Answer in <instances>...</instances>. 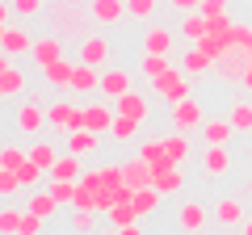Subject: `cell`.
I'll return each mask as SVG.
<instances>
[{"mask_svg": "<svg viewBox=\"0 0 252 235\" xmlns=\"http://www.w3.org/2000/svg\"><path fill=\"white\" fill-rule=\"evenodd\" d=\"M51 26L63 38H84V0H55L51 4Z\"/></svg>", "mask_w": 252, "mask_h": 235, "instance_id": "cell-1", "label": "cell"}, {"mask_svg": "<svg viewBox=\"0 0 252 235\" xmlns=\"http://www.w3.org/2000/svg\"><path fill=\"white\" fill-rule=\"evenodd\" d=\"M152 92L160 101H168V105H177V101H185V97H193V88H189V72H164L160 80H152Z\"/></svg>", "mask_w": 252, "mask_h": 235, "instance_id": "cell-2", "label": "cell"}, {"mask_svg": "<svg viewBox=\"0 0 252 235\" xmlns=\"http://www.w3.org/2000/svg\"><path fill=\"white\" fill-rule=\"evenodd\" d=\"M21 92H26V72L13 63V55H4V59H0V97L13 101V97H21Z\"/></svg>", "mask_w": 252, "mask_h": 235, "instance_id": "cell-3", "label": "cell"}, {"mask_svg": "<svg viewBox=\"0 0 252 235\" xmlns=\"http://www.w3.org/2000/svg\"><path fill=\"white\" fill-rule=\"evenodd\" d=\"M46 122H51L55 130H80L84 126V109H72L67 101H55V105L46 109Z\"/></svg>", "mask_w": 252, "mask_h": 235, "instance_id": "cell-4", "label": "cell"}, {"mask_svg": "<svg viewBox=\"0 0 252 235\" xmlns=\"http://www.w3.org/2000/svg\"><path fill=\"white\" fill-rule=\"evenodd\" d=\"M172 122H177V130H198L206 118H202V105H198V97H185V101H177L172 105Z\"/></svg>", "mask_w": 252, "mask_h": 235, "instance_id": "cell-5", "label": "cell"}, {"mask_svg": "<svg viewBox=\"0 0 252 235\" xmlns=\"http://www.w3.org/2000/svg\"><path fill=\"white\" fill-rule=\"evenodd\" d=\"M126 13H130V9H126V0H93V4H89V17L97 21V26H118Z\"/></svg>", "mask_w": 252, "mask_h": 235, "instance_id": "cell-6", "label": "cell"}, {"mask_svg": "<svg viewBox=\"0 0 252 235\" xmlns=\"http://www.w3.org/2000/svg\"><path fill=\"white\" fill-rule=\"evenodd\" d=\"M248 51H244V46H231V51L223 55V59H219V76H223V80H244V72H248Z\"/></svg>", "mask_w": 252, "mask_h": 235, "instance_id": "cell-7", "label": "cell"}, {"mask_svg": "<svg viewBox=\"0 0 252 235\" xmlns=\"http://www.w3.org/2000/svg\"><path fill=\"white\" fill-rule=\"evenodd\" d=\"M0 46L4 55H34V38L17 26H0Z\"/></svg>", "mask_w": 252, "mask_h": 235, "instance_id": "cell-8", "label": "cell"}, {"mask_svg": "<svg viewBox=\"0 0 252 235\" xmlns=\"http://www.w3.org/2000/svg\"><path fill=\"white\" fill-rule=\"evenodd\" d=\"M122 164H126V185H130V189L156 185V164H147L143 155H139V160H122Z\"/></svg>", "mask_w": 252, "mask_h": 235, "instance_id": "cell-9", "label": "cell"}, {"mask_svg": "<svg viewBox=\"0 0 252 235\" xmlns=\"http://www.w3.org/2000/svg\"><path fill=\"white\" fill-rule=\"evenodd\" d=\"M177 227L198 235L202 227H206V206H202V202H181L177 206Z\"/></svg>", "mask_w": 252, "mask_h": 235, "instance_id": "cell-10", "label": "cell"}, {"mask_svg": "<svg viewBox=\"0 0 252 235\" xmlns=\"http://www.w3.org/2000/svg\"><path fill=\"white\" fill-rule=\"evenodd\" d=\"M139 155H143L147 164H156V172L177 164V160L168 155V143H164V139H143V143H139Z\"/></svg>", "mask_w": 252, "mask_h": 235, "instance_id": "cell-11", "label": "cell"}, {"mask_svg": "<svg viewBox=\"0 0 252 235\" xmlns=\"http://www.w3.org/2000/svg\"><path fill=\"white\" fill-rule=\"evenodd\" d=\"M55 59H63V34H46V38H38V42H34V63L46 67V63H55Z\"/></svg>", "mask_w": 252, "mask_h": 235, "instance_id": "cell-12", "label": "cell"}, {"mask_svg": "<svg viewBox=\"0 0 252 235\" xmlns=\"http://www.w3.org/2000/svg\"><path fill=\"white\" fill-rule=\"evenodd\" d=\"M130 80H135V76L126 72V67H109L105 76H101V92H105V97H122V92H130Z\"/></svg>", "mask_w": 252, "mask_h": 235, "instance_id": "cell-13", "label": "cell"}, {"mask_svg": "<svg viewBox=\"0 0 252 235\" xmlns=\"http://www.w3.org/2000/svg\"><path fill=\"white\" fill-rule=\"evenodd\" d=\"M114 118H118V109H109V105H84V126L97 130V135H109Z\"/></svg>", "mask_w": 252, "mask_h": 235, "instance_id": "cell-14", "label": "cell"}, {"mask_svg": "<svg viewBox=\"0 0 252 235\" xmlns=\"http://www.w3.org/2000/svg\"><path fill=\"white\" fill-rule=\"evenodd\" d=\"M109 59V42L101 34H93V38H80V63H93V67H101Z\"/></svg>", "mask_w": 252, "mask_h": 235, "instance_id": "cell-15", "label": "cell"}, {"mask_svg": "<svg viewBox=\"0 0 252 235\" xmlns=\"http://www.w3.org/2000/svg\"><path fill=\"white\" fill-rule=\"evenodd\" d=\"M46 122V109L38 105V101H26V105L17 109V130H26V135H38Z\"/></svg>", "mask_w": 252, "mask_h": 235, "instance_id": "cell-16", "label": "cell"}, {"mask_svg": "<svg viewBox=\"0 0 252 235\" xmlns=\"http://www.w3.org/2000/svg\"><path fill=\"white\" fill-rule=\"evenodd\" d=\"M143 51H147V55H168V51H172V29H168V26L143 29Z\"/></svg>", "mask_w": 252, "mask_h": 235, "instance_id": "cell-17", "label": "cell"}, {"mask_svg": "<svg viewBox=\"0 0 252 235\" xmlns=\"http://www.w3.org/2000/svg\"><path fill=\"white\" fill-rule=\"evenodd\" d=\"M147 109H152V101L143 97V92H122V97H118V114H126V118H135V122H143L147 118Z\"/></svg>", "mask_w": 252, "mask_h": 235, "instance_id": "cell-18", "label": "cell"}, {"mask_svg": "<svg viewBox=\"0 0 252 235\" xmlns=\"http://www.w3.org/2000/svg\"><path fill=\"white\" fill-rule=\"evenodd\" d=\"M97 143H101V135H97V130H89V126L67 130V151H76V155H93V151H97Z\"/></svg>", "mask_w": 252, "mask_h": 235, "instance_id": "cell-19", "label": "cell"}, {"mask_svg": "<svg viewBox=\"0 0 252 235\" xmlns=\"http://www.w3.org/2000/svg\"><path fill=\"white\" fill-rule=\"evenodd\" d=\"M202 168H206L210 176H227V172H231V155H227V147H223V143H210Z\"/></svg>", "mask_w": 252, "mask_h": 235, "instance_id": "cell-20", "label": "cell"}, {"mask_svg": "<svg viewBox=\"0 0 252 235\" xmlns=\"http://www.w3.org/2000/svg\"><path fill=\"white\" fill-rule=\"evenodd\" d=\"M46 84H55V88H72V76H76V63H67V59H55V63L42 67Z\"/></svg>", "mask_w": 252, "mask_h": 235, "instance_id": "cell-21", "label": "cell"}, {"mask_svg": "<svg viewBox=\"0 0 252 235\" xmlns=\"http://www.w3.org/2000/svg\"><path fill=\"white\" fill-rule=\"evenodd\" d=\"M181 34H185L189 38V42H202V38H206L210 34V17H206V13H185V21H181Z\"/></svg>", "mask_w": 252, "mask_h": 235, "instance_id": "cell-22", "label": "cell"}, {"mask_svg": "<svg viewBox=\"0 0 252 235\" xmlns=\"http://www.w3.org/2000/svg\"><path fill=\"white\" fill-rule=\"evenodd\" d=\"M156 189H160L164 198H172V193H181V189H185L181 164H172V168H160V172H156Z\"/></svg>", "mask_w": 252, "mask_h": 235, "instance_id": "cell-23", "label": "cell"}, {"mask_svg": "<svg viewBox=\"0 0 252 235\" xmlns=\"http://www.w3.org/2000/svg\"><path fill=\"white\" fill-rule=\"evenodd\" d=\"M63 202L55 198L51 189H30V210H34V214H42V218H55V210H59Z\"/></svg>", "mask_w": 252, "mask_h": 235, "instance_id": "cell-24", "label": "cell"}, {"mask_svg": "<svg viewBox=\"0 0 252 235\" xmlns=\"http://www.w3.org/2000/svg\"><path fill=\"white\" fill-rule=\"evenodd\" d=\"M202 135H206V143L227 147V139L235 135V126H231V118H210V122H202Z\"/></svg>", "mask_w": 252, "mask_h": 235, "instance_id": "cell-25", "label": "cell"}, {"mask_svg": "<svg viewBox=\"0 0 252 235\" xmlns=\"http://www.w3.org/2000/svg\"><path fill=\"white\" fill-rule=\"evenodd\" d=\"M198 46H202V51L210 55V59H215V63H219V59H223V55H227V51L235 46V38H231V34H215V29H210V34L202 38Z\"/></svg>", "mask_w": 252, "mask_h": 235, "instance_id": "cell-26", "label": "cell"}, {"mask_svg": "<svg viewBox=\"0 0 252 235\" xmlns=\"http://www.w3.org/2000/svg\"><path fill=\"white\" fill-rule=\"evenodd\" d=\"M80 160H84V155L63 151V155H59V164L51 168V176H63V181H80V176H84V172H80Z\"/></svg>", "mask_w": 252, "mask_h": 235, "instance_id": "cell-27", "label": "cell"}, {"mask_svg": "<svg viewBox=\"0 0 252 235\" xmlns=\"http://www.w3.org/2000/svg\"><path fill=\"white\" fill-rule=\"evenodd\" d=\"M72 88H76V92H93V88H101V76H97V67H93V63H76Z\"/></svg>", "mask_w": 252, "mask_h": 235, "instance_id": "cell-28", "label": "cell"}, {"mask_svg": "<svg viewBox=\"0 0 252 235\" xmlns=\"http://www.w3.org/2000/svg\"><path fill=\"white\" fill-rule=\"evenodd\" d=\"M160 202H164V193L156 189V185L135 189V210H139V218H143V214H156V210H160Z\"/></svg>", "mask_w": 252, "mask_h": 235, "instance_id": "cell-29", "label": "cell"}, {"mask_svg": "<svg viewBox=\"0 0 252 235\" xmlns=\"http://www.w3.org/2000/svg\"><path fill=\"white\" fill-rule=\"evenodd\" d=\"M215 218L219 223H227V227H240L244 223V206H240V198H223L215 206Z\"/></svg>", "mask_w": 252, "mask_h": 235, "instance_id": "cell-30", "label": "cell"}, {"mask_svg": "<svg viewBox=\"0 0 252 235\" xmlns=\"http://www.w3.org/2000/svg\"><path fill=\"white\" fill-rule=\"evenodd\" d=\"M109 214V223L122 231V227H130V223H139V210H135V202H114V206L105 210Z\"/></svg>", "mask_w": 252, "mask_h": 235, "instance_id": "cell-31", "label": "cell"}, {"mask_svg": "<svg viewBox=\"0 0 252 235\" xmlns=\"http://www.w3.org/2000/svg\"><path fill=\"white\" fill-rule=\"evenodd\" d=\"M164 72H172L168 55H147V51H143V63H139V76H147V80H160Z\"/></svg>", "mask_w": 252, "mask_h": 235, "instance_id": "cell-32", "label": "cell"}, {"mask_svg": "<svg viewBox=\"0 0 252 235\" xmlns=\"http://www.w3.org/2000/svg\"><path fill=\"white\" fill-rule=\"evenodd\" d=\"M181 63H185L189 76H202V72H210V67H215V59H210L202 46H193V51H185V59H181Z\"/></svg>", "mask_w": 252, "mask_h": 235, "instance_id": "cell-33", "label": "cell"}, {"mask_svg": "<svg viewBox=\"0 0 252 235\" xmlns=\"http://www.w3.org/2000/svg\"><path fill=\"white\" fill-rule=\"evenodd\" d=\"M135 135H139V122H135V118H126V114H118V118H114V126H109V139H118V143H130Z\"/></svg>", "mask_w": 252, "mask_h": 235, "instance_id": "cell-34", "label": "cell"}, {"mask_svg": "<svg viewBox=\"0 0 252 235\" xmlns=\"http://www.w3.org/2000/svg\"><path fill=\"white\" fill-rule=\"evenodd\" d=\"M30 160H34L42 172H51L55 164H59V151H55L51 143H34V147H30Z\"/></svg>", "mask_w": 252, "mask_h": 235, "instance_id": "cell-35", "label": "cell"}, {"mask_svg": "<svg viewBox=\"0 0 252 235\" xmlns=\"http://www.w3.org/2000/svg\"><path fill=\"white\" fill-rule=\"evenodd\" d=\"M231 126H235V135H240V130H252V101H235L231 105Z\"/></svg>", "mask_w": 252, "mask_h": 235, "instance_id": "cell-36", "label": "cell"}, {"mask_svg": "<svg viewBox=\"0 0 252 235\" xmlns=\"http://www.w3.org/2000/svg\"><path fill=\"white\" fill-rule=\"evenodd\" d=\"M164 143H168V155H172L177 164H185V160H189V151H193V143H189L185 130H181V135H168Z\"/></svg>", "mask_w": 252, "mask_h": 235, "instance_id": "cell-37", "label": "cell"}, {"mask_svg": "<svg viewBox=\"0 0 252 235\" xmlns=\"http://www.w3.org/2000/svg\"><path fill=\"white\" fill-rule=\"evenodd\" d=\"M51 193L59 202H72L76 206V181H63V176H51Z\"/></svg>", "mask_w": 252, "mask_h": 235, "instance_id": "cell-38", "label": "cell"}, {"mask_svg": "<svg viewBox=\"0 0 252 235\" xmlns=\"http://www.w3.org/2000/svg\"><path fill=\"white\" fill-rule=\"evenodd\" d=\"M26 160H30V151H17V147H4V151H0V168H13V172H17Z\"/></svg>", "mask_w": 252, "mask_h": 235, "instance_id": "cell-39", "label": "cell"}, {"mask_svg": "<svg viewBox=\"0 0 252 235\" xmlns=\"http://www.w3.org/2000/svg\"><path fill=\"white\" fill-rule=\"evenodd\" d=\"M17 176H21V189H34V185H38V176H42V168H38L34 160H26V164L17 168Z\"/></svg>", "mask_w": 252, "mask_h": 235, "instance_id": "cell-40", "label": "cell"}, {"mask_svg": "<svg viewBox=\"0 0 252 235\" xmlns=\"http://www.w3.org/2000/svg\"><path fill=\"white\" fill-rule=\"evenodd\" d=\"M93 214H97L93 206H76V214H72V231H93Z\"/></svg>", "mask_w": 252, "mask_h": 235, "instance_id": "cell-41", "label": "cell"}, {"mask_svg": "<svg viewBox=\"0 0 252 235\" xmlns=\"http://www.w3.org/2000/svg\"><path fill=\"white\" fill-rule=\"evenodd\" d=\"M0 231L4 235H21V214L17 210H0Z\"/></svg>", "mask_w": 252, "mask_h": 235, "instance_id": "cell-42", "label": "cell"}, {"mask_svg": "<svg viewBox=\"0 0 252 235\" xmlns=\"http://www.w3.org/2000/svg\"><path fill=\"white\" fill-rule=\"evenodd\" d=\"M126 9H130V17H139V21H147L156 13V0H126Z\"/></svg>", "mask_w": 252, "mask_h": 235, "instance_id": "cell-43", "label": "cell"}, {"mask_svg": "<svg viewBox=\"0 0 252 235\" xmlns=\"http://www.w3.org/2000/svg\"><path fill=\"white\" fill-rule=\"evenodd\" d=\"M21 235H42V214L26 210V214H21Z\"/></svg>", "mask_w": 252, "mask_h": 235, "instance_id": "cell-44", "label": "cell"}, {"mask_svg": "<svg viewBox=\"0 0 252 235\" xmlns=\"http://www.w3.org/2000/svg\"><path fill=\"white\" fill-rule=\"evenodd\" d=\"M231 38H235V46L252 51V29H248V26H235V29H231Z\"/></svg>", "mask_w": 252, "mask_h": 235, "instance_id": "cell-45", "label": "cell"}, {"mask_svg": "<svg viewBox=\"0 0 252 235\" xmlns=\"http://www.w3.org/2000/svg\"><path fill=\"white\" fill-rule=\"evenodd\" d=\"M13 4H17L21 17H34V13H42V0H13Z\"/></svg>", "mask_w": 252, "mask_h": 235, "instance_id": "cell-46", "label": "cell"}, {"mask_svg": "<svg viewBox=\"0 0 252 235\" xmlns=\"http://www.w3.org/2000/svg\"><path fill=\"white\" fill-rule=\"evenodd\" d=\"M202 13H206V17H223V13H227V0H202Z\"/></svg>", "mask_w": 252, "mask_h": 235, "instance_id": "cell-47", "label": "cell"}, {"mask_svg": "<svg viewBox=\"0 0 252 235\" xmlns=\"http://www.w3.org/2000/svg\"><path fill=\"white\" fill-rule=\"evenodd\" d=\"M172 9H181V13H198V9H202V0H172Z\"/></svg>", "mask_w": 252, "mask_h": 235, "instance_id": "cell-48", "label": "cell"}, {"mask_svg": "<svg viewBox=\"0 0 252 235\" xmlns=\"http://www.w3.org/2000/svg\"><path fill=\"white\" fill-rule=\"evenodd\" d=\"M122 235H143V231H139V223H130V227H122Z\"/></svg>", "mask_w": 252, "mask_h": 235, "instance_id": "cell-49", "label": "cell"}, {"mask_svg": "<svg viewBox=\"0 0 252 235\" xmlns=\"http://www.w3.org/2000/svg\"><path fill=\"white\" fill-rule=\"evenodd\" d=\"M240 231H244V235H252V218H244V223H240Z\"/></svg>", "mask_w": 252, "mask_h": 235, "instance_id": "cell-50", "label": "cell"}, {"mask_svg": "<svg viewBox=\"0 0 252 235\" xmlns=\"http://www.w3.org/2000/svg\"><path fill=\"white\" fill-rule=\"evenodd\" d=\"M244 84H248V88H252V63H248V72H244Z\"/></svg>", "mask_w": 252, "mask_h": 235, "instance_id": "cell-51", "label": "cell"}, {"mask_svg": "<svg viewBox=\"0 0 252 235\" xmlns=\"http://www.w3.org/2000/svg\"><path fill=\"white\" fill-rule=\"evenodd\" d=\"M97 235H122V231H118V227H114V231H97Z\"/></svg>", "mask_w": 252, "mask_h": 235, "instance_id": "cell-52", "label": "cell"}, {"mask_svg": "<svg viewBox=\"0 0 252 235\" xmlns=\"http://www.w3.org/2000/svg\"><path fill=\"white\" fill-rule=\"evenodd\" d=\"M248 59H252V51H248Z\"/></svg>", "mask_w": 252, "mask_h": 235, "instance_id": "cell-53", "label": "cell"}]
</instances>
